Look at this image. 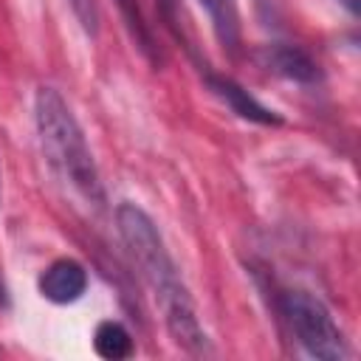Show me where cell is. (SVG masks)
Here are the masks:
<instances>
[{
  "mask_svg": "<svg viewBox=\"0 0 361 361\" xmlns=\"http://www.w3.org/2000/svg\"><path fill=\"white\" fill-rule=\"evenodd\" d=\"M116 6H118V14H121V20H124V25H127V31H130V37H133V42L138 45V51H141L152 65H161L158 42H155V37H152L149 23H147L144 14H141L138 0H116Z\"/></svg>",
  "mask_w": 361,
  "mask_h": 361,
  "instance_id": "9",
  "label": "cell"
},
{
  "mask_svg": "<svg viewBox=\"0 0 361 361\" xmlns=\"http://www.w3.org/2000/svg\"><path fill=\"white\" fill-rule=\"evenodd\" d=\"M257 62L271 71L274 76H282L288 82H296V85H313L322 79V71H319V62L299 45H290V42H274V45H262L257 51Z\"/></svg>",
  "mask_w": 361,
  "mask_h": 361,
  "instance_id": "4",
  "label": "cell"
},
{
  "mask_svg": "<svg viewBox=\"0 0 361 361\" xmlns=\"http://www.w3.org/2000/svg\"><path fill=\"white\" fill-rule=\"evenodd\" d=\"M282 313L307 355L322 361H344L350 355L344 333L319 296L307 290H288L282 296Z\"/></svg>",
  "mask_w": 361,
  "mask_h": 361,
  "instance_id": "3",
  "label": "cell"
},
{
  "mask_svg": "<svg viewBox=\"0 0 361 361\" xmlns=\"http://www.w3.org/2000/svg\"><path fill=\"white\" fill-rule=\"evenodd\" d=\"M116 231H118L133 265L138 268L141 279L149 285V290L161 307L164 324H166L169 336L175 338V344L192 355H206L209 353L206 330L197 319L189 288L183 285V276H180L172 254L166 251V243H164L158 226L152 223V217L141 206L124 200L116 209Z\"/></svg>",
  "mask_w": 361,
  "mask_h": 361,
  "instance_id": "1",
  "label": "cell"
},
{
  "mask_svg": "<svg viewBox=\"0 0 361 361\" xmlns=\"http://www.w3.org/2000/svg\"><path fill=\"white\" fill-rule=\"evenodd\" d=\"M158 11H161L166 28H169L180 42H186V31H183V6H180V0H158Z\"/></svg>",
  "mask_w": 361,
  "mask_h": 361,
  "instance_id": "11",
  "label": "cell"
},
{
  "mask_svg": "<svg viewBox=\"0 0 361 361\" xmlns=\"http://www.w3.org/2000/svg\"><path fill=\"white\" fill-rule=\"evenodd\" d=\"M37 288H39V296L54 305H73L87 290V271L79 259L59 257L39 274Z\"/></svg>",
  "mask_w": 361,
  "mask_h": 361,
  "instance_id": "5",
  "label": "cell"
},
{
  "mask_svg": "<svg viewBox=\"0 0 361 361\" xmlns=\"http://www.w3.org/2000/svg\"><path fill=\"white\" fill-rule=\"evenodd\" d=\"M203 6V11L209 14L212 31L217 37V42L226 51H237L240 48V11H237V0H197Z\"/></svg>",
  "mask_w": 361,
  "mask_h": 361,
  "instance_id": "7",
  "label": "cell"
},
{
  "mask_svg": "<svg viewBox=\"0 0 361 361\" xmlns=\"http://www.w3.org/2000/svg\"><path fill=\"white\" fill-rule=\"evenodd\" d=\"M68 3L76 14L79 25L85 28V34L96 37L99 34V6H96V0H68Z\"/></svg>",
  "mask_w": 361,
  "mask_h": 361,
  "instance_id": "10",
  "label": "cell"
},
{
  "mask_svg": "<svg viewBox=\"0 0 361 361\" xmlns=\"http://www.w3.org/2000/svg\"><path fill=\"white\" fill-rule=\"evenodd\" d=\"M34 121H37V138L42 158L54 169L59 180H65L85 203L102 206L104 203V186L93 161V152L87 147V138L68 107V102L54 87H39L34 96Z\"/></svg>",
  "mask_w": 361,
  "mask_h": 361,
  "instance_id": "2",
  "label": "cell"
},
{
  "mask_svg": "<svg viewBox=\"0 0 361 361\" xmlns=\"http://www.w3.org/2000/svg\"><path fill=\"white\" fill-rule=\"evenodd\" d=\"M341 3H344V6H347V8H350V11H353V14H355V11H358V0H341Z\"/></svg>",
  "mask_w": 361,
  "mask_h": 361,
  "instance_id": "12",
  "label": "cell"
},
{
  "mask_svg": "<svg viewBox=\"0 0 361 361\" xmlns=\"http://www.w3.org/2000/svg\"><path fill=\"white\" fill-rule=\"evenodd\" d=\"M93 350L99 358H107V361H121V358H130L133 355V336L130 330L116 322V319H104L96 324V333H93Z\"/></svg>",
  "mask_w": 361,
  "mask_h": 361,
  "instance_id": "8",
  "label": "cell"
},
{
  "mask_svg": "<svg viewBox=\"0 0 361 361\" xmlns=\"http://www.w3.org/2000/svg\"><path fill=\"white\" fill-rule=\"evenodd\" d=\"M203 76H206L209 90H212L223 104H228L240 118L257 121V124H279V121H282L271 107L259 104V102H257L243 85H237L234 79H228V76H223V73H212V71H203Z\"/></svg>",
  "mask_w": 361,
  "mask_h": 361,
  "instance_id": "6",
  "label": "cell"
}]
</instances>
